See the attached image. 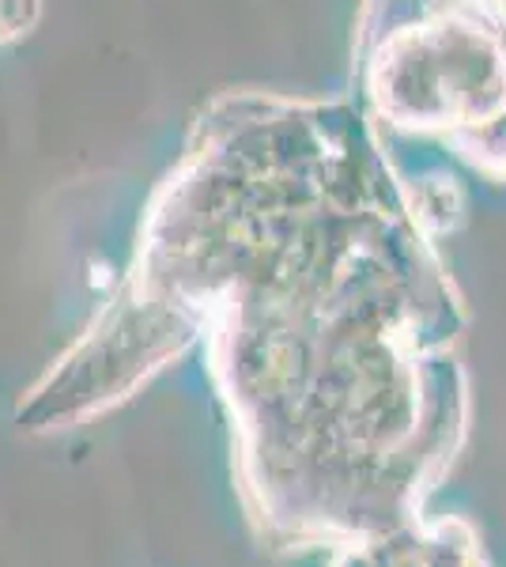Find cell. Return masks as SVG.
<instances>
[{"label":"cell","mask_w":506,"mask_h":567,"mask_svg":"<svg viewBox=\"0 0 506 567\" xmlns=\"http://www.w3.org/2000/svg\"><path fill=\"white\" fill-rule=\"evenodd\" d=\"M42 16V0H0V42H12L31 31Z\"/></svg>","instance_id":"6da1fadb"}]
</instances>
